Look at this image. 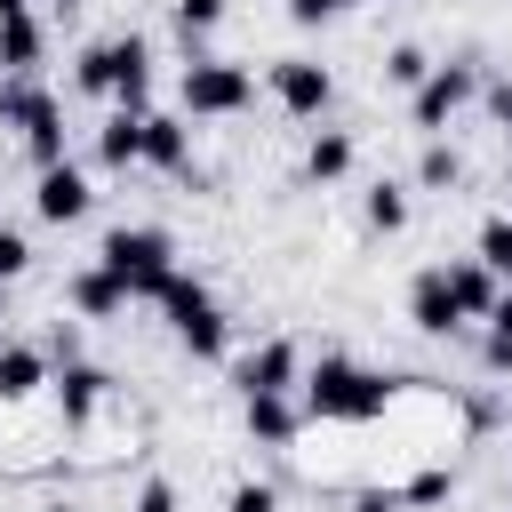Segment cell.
I'll use <instances>...</instances> for the list:
<instances>
[{
  "instance_id": "cell-15",
  "label": "cell",
  "mask_w": 512,
  "mask_h": 512,
  "mask_svg": "<svg viewBox=\"0 0 512 512\" xmlns=\"http://www.w3.org/2000/svg\"><path fill=\"white\" fill-rule=\"evenodd\" d=\"M64 296H72V312H80V320H120V312H128V280H120V272H104V264L72 272V288H64Z\"/></svg>"
},
{
  "instance_id": "cell-22",
  "label": "cell",
  "mask_w": 512,
  "mask_h": 512,
  "mask_svg": "<svg viewBox=\"0 0 512 512\" xmlns=\"http://www.w3.org/2000/svg\"><path fill=\"white\" fill-rule=\"evenodd\" d=\"M360 216H368V232H400V224H408V192H400V184H368Z\"/></svg>"
},
{
  "instance_id": "cell-9",
  "label": "cell",
  "mask_w": 512,
  "mask_h": 512,
  "mask_svg": "<svg viewBox=\"0 0 512 512\" xmlns=\"http://www.w3.org/2000/svg\"><path fill=\"white\" fill-rule=\"evenodd\" d=\"M104 368H88V360H64L56 376H48V392H56V416H64V432H88L96 424V408H104Z\"/></svg>"
},
{
  "instance_id": "cell-1",
  "label": "cell",
  "mask_w": 512,
  "mask_h": 512,
  "mask_svg": "<svg viewBox=\"0 0 512 512\" xmlns=\"http://www.w3.org/2000/svg\"><path fill=\"white\" fill-rule=\"evenodd\" d=\"M400 384H408V376H376V368H360V360H344V352H320V360L304 368L296 400H304V424H376Z\"/></svg>"
},
{
  "instance_id": "cell-8",
  "label": "cell",
  "mask_w": 512,
  "mask_h": 512,
  "mask_svg": "<svg viewBox=\"0 0 512 512\" xmlns=\"http://www.w3.org/2000/svg\"><path fill=\"white\" fill-rule=\"evenodd\" d=\"M232 384H240V400H248V392H296V384H304V352H296L288 336H264V344L232 368Z\"/></svg>"
},
{
  "instance_id": "cell-12",
  "label": "cell",
  "mask_w": 512,
  "mask_h": 512,
  "mask_svg": "<svg viewBox=\"0 0 512 512\" xmlns=\"http://www.w3.org/2000/svg\"><path fill=\"white\" fill-rule=\"evenodd\" d=\"M408 320H416L424 336H456V328H464V304H456V288H448L440 264L416 272V288H408Z\"/></svg>"
},
{
  "instance_id": "cell-20",
  "label": "cell",
  "mask_w": 512,
  "mask_h": 512,
  "mask_svg": "<svg viewBox=\"0 0 512 512\" xmlns=\"http://www.w3.org/2000/svg\"><path fill=\"white\" fill-rule=\"evenodd\" d=\"M352 160H360V144H352L344 128H320L312 152H304V176H312V184H336V176H352Z\"/></svg>"
},
{
  "instance_id": "cell-35",
  "label": "cell",
  "mask_w": 512,
  "mask_h": 512,
  "mask_svg": "<svg viewBox=\"0 0 512 512\" xmlns=\"http://www.w3.org/2000/svg\"><path fill=\"white\" fill-rule=\"evenodd\" d=\"M352 512H400V496H376L368 488V496H352Z\"/></svg>"
},
{
  "instance_id": "cell-34",
  "label": "cell",
  "mask_w": 512,
  "mask_h": 512,
  "mask_svg": "<svg viewBox=\"0 0 512 512\" xmlns=\"http://www.w3.org/2000/svg\"><path fill=\"white\" fill-rule=\"evenodd\" d=\"M480 96H488V120H496V128H504V136H512V80H488V88H480Z\"/></svg>"
},
{
  "instance_id": "cell-3",
  "label": "cell",
  "mask_w": 512,
  "mask_h": 512,
  "mask_svg": "<svg viewBox=\"0 0 512 512\" xmlns=\"http://www.w3.org/2000/svg\"><path fill=\"white\" fill-rule=\"evenodd\" d=\"M152 304L168 312V328H176V344H184L192 360H224V344H232V328H224V312H216V296H208L200 280H184V272H168V288H160Z\"/></svg>"
},
{
  "instance_id": "cell-27",
  "label": "cell",
  "mask_w": 512,
  "mask_h": 512,
  "mask_svg": "<svg viewBox=\"0 0 512 512\" xmlns=\"http://www.w3.org/2000/svg\"><path fill=\"white\" fill-rule=\"evenodd\" d=\"M424 72H432V56H424V48H392V56H384V80H392V88H416Z\"/></svg>"
},
{
  "instance_id": "cell-26",
  "label": "cell",
  "mask_w": 512,
  "mask_h": 512,
  "mask_svg": "<svg viewBox=\"0 0 512 512\" xmlns=\"http://www.w3.org/2000/svg\"><path fill=\"white\" fill-rule=\"evenodd\" d=\"M216 24H224V0H176V32H184V48L208 40Z\"/></svg>"
},
{
  "instance_id": "cell-37",
  "label": "cell",
  "mask_w": 512,
  "mask_h": 512,
  "mask_svg": "<svg viewBox=\"0 0 512 512\" xmlns=\"http://www.w3.org/2000/svg\"><path fill=\"white\" fill-rule=\"evenodd\" d=\"M8 288H16V280H0V320H8Z\"/></svg>"
},
{
  "instance_id": "cell-29",
  "label": "cell",
  "mask_w": 512,
  "mask_h": 512,
  "mask_svg": "<svg viewBox=\"0 0 512 512\" xmlns=\"http://www.w3.org/2000/svg\"><path fill=\"white\" fill-rule=\"evenodd\" d=\"M24 272H32V240L0 224V280H24Z\"/></svg>"
},
{
  "instance_id": "cell-10",
  "label": "cell",
  "mask_w": 512,
  "mask_h": 512,
  "mask_svg": "<svg viewBox=\"0 0 512 512\" xmlns=\"http://www.w3.org/2000/svg\"><path fill=\"white\" fill-rule=\"evenodd\" d=\"M240 424H248L256 448H288V440L304 432V400H296V392H248V400H240Z\"/></svg>"
},
{
  "instance_id": "cell-36",
  "label": "cell",
  "mask_w": 512,
  "mask_h": 512,
  "mask_svg": "<svg viewBox=\"0 0 512 512\" xmlns=\"http://www.w3.org/2000/svg\"><path fill=\"white\" fill-rule=\"evenodd\" d=\"M16 8H32V0H0V16H16Z\"/></svg>"
},
{
  "instance_id": "cell-14",
  "label": "cell",
  "mask_w": 512,
  "mask_h": 512,
  "mask_svg": "<svg viewBox=\"0 0 512 512\" xmlns=\"http://www.w3.org/2000/svg\"><path fill=\"white\" fill-rule=\"evenodd\" d=\"M112 96H120V112H144V96H152V48H144V32L112 40Z\"/></svg>"
},
{
  "instance_id": "cell-25",
  "label": "cell",
  "mask_w": 512,
  "mask_h": 512,
  "mask_svg": "<svg viewBox=\"0 0 512 512\" xmlns=\"http://www.w3.org/2000/svg\"><path fill=\"white\" fill-rule=\"evenodd\" d=\"M480 264H488L496 280H512V216H488V224H480Z\"/></svg>"
},
{
  "instance_id": "cell-5",
  "label": "cell",
  "mask_w": 512,
  "mask_h": 512,
  "mask_svg": "<svg viewBox=\"0 0 512 512\" xmlns=\"http://www.w3.org/2000/svg\"><path fill=\"white\" fill-rule=\"evenodd\" d=\"M0 120L24 128V152H32L40 168L64 160V104H56L48 88H32V80H0Z\"/></svg>"
},
{
  "instance_id": "cell-19",
  "label": "cell",
  "mask_w": 512,
  "mask_h": 512,
  "mask_svg": "<svg viewBox=\"0 0 512 512\" xmlns=\"http://www.w3.org/2000/svg\"><path fill=\"white\" fill-rule=\"evenodd\" d=\"M96 160L104 168H136L144 160V112H112L104 136H96Z\"/></svg>"
},
{
  "instance_id": "cell-17",
  "label": "cell",
  "mask_w": 512,
  "mask_h": 512,
  "mask_svg": "<svg viewBox=\"0 0 512 512\" xmlns=\"http://www.w3.org/2000/svg\"><path fill=\"white\" fill-rule=\"evenodd\" d=\"M144 160L168 168V176H184V168H192V120H176V112H144Z\"/></svg>"
},
{
  "instance_id": "cell-6",
  "label": "cell",
  "mask_w": 512,
  "mask_h": 512,
  "mask_svg": "<svg viewBox=\"0 0 512 512\" xmlns=\"http://www.w3.org/2000/svg\"><path fill=\"white\" fill-rule=\"evenodd\" d=\"M472 96H480V72H472V64H432V72L408 88V112H416L424 136H448V120H456Z\"/></svg>"
},
{
  "instance_id": "cell-33",
  "label": "cell",
  "mask_w": 512,
  "mask_h": 512,
  "mask_svg": "<svg viewBox=\"0 0 512 512\" xmlns=\"http://www.w3.org/2000/svg\"><path fill=\"white\" fill-rule=\"evenodd\" d=\"M136 512H176V480H144L136 488Z\"/></svg>"
},
{
  "instance_id": "cell-23",
  "label": "cell",
  "mask_w": 512,
  "mask_h": 512,
  "mask_svg": "<svg viewBox=\"0 0 512 512\" xmlns=\"http://www.w3.org/2000/svg\"><path fill=\"white\" fill-rule=\"evenodd\" d=\"M480 360H488L496 376H512V288H504L496 312H488V344H480Z\"/></svg>"
},
{
  "instance_id": "cell-18",
  "label": "cell",
  "mask_w": 512,
  "mask_h": 512,
  "mask_svg": "<svg viewBox=\"0 0 512 512\" xmlns=\"http://www.w3.org/2000/svg\"><path fill=\"white\" fill-rule=\"evenodd\" d=\"M448 272V288H456V304H464V320H488L496 312V296H504V280L480 264V256H456V264H440Z\"/></svg>"
},
{
  "instance_id": "cell-11",
  "label": "cell",
  "mask_w": 512,
  "mask_h": 512,
  "mask_svg": "<svg viewBox=\"0 0 512 512\" xmlns=\"http://www.w3.org/2000/svg\"><path fill=\"white\" fill-rule=\"evenodd\" d=\"M88 176L72 168V160H56V168H40V184H32V208H40V224H80L88 216Z\"/></svg>"
},
{
  "instance_id": "cell-4",
  "label": "cell",
  "mask_w": 512,
  "mask_h": 512,
  "mask_svg": "<svg viewBox=\"0 0 512 512\" xmlns=\"http://www.w3.org/2000/svg\"><path fill=\"white\" fill-rule=\"evenodd\" d=\"M248 104H256L248 64H224V56H192L184 64V120H232Z\"/></svg>"
},
{
  "instance_id": "cell-30",
  "label": "cell",
  "mask_w": 512,
  "mask_h": 512,
  "mask_svg": "<svg viewBox=\"0 0 512 512\" xmlns=\"http://www.w3.org/2000/svg\"><path fill=\"white\" fill-rule=\"evenodd\" d=\"M224 512H280V488H264V480H240V488L224 496Z\"/></svg>"
},
{
  "instance_id": "cell-7",
  "label": "cell",
  "mask_w": 512,
  "mask_h": 512,
  "mask_svg": "<svg viewBox=\"0 0 512 512\" xmlns=\"http://www.w3.org/2000/svg\"><path fill=\"white\" fill-rule=\"evenodd\" d=\"M272 96H280V112L320 120V112L336 104V80H328V64H312V56H280V64H272Z\"/></svg>"
},
{
  "instance_id": "cell-28",
  "label": "cell",
  "mask_w": 512,
  "mask_h": 512,
  "mask_svg": "<svg viewBox=\"0 0 512 512\" xmlns=\"http://www.w3.org/2000/svg\"><path fill=\"white\" fill-rule=\"evenodd\" d=\"M448 496H456V480H448V472H416V480L400 488V504H448Z\"/></svg>"
},
{
  "instance_id": "cell-21",
  "label": "cell",
  "mask_w": 512,
  "mask_h": 512,
  "mask_svg": "<svg viewBox=\"0 0 512 512\" xmlns=\"http://www.w3.org/2000/svg\"><path fill=\"white\" fill-rule=\"evenodd\" d=\"M416 184H424V192H456V184H464V152H456V144H440V136H424Z\"/></svg>"
},
{
  "instance_id": "cell-24",
  "label": "cell",
  "mask_w": 512,
  "mask_h": 512,
  "mask_svg": "<svg viewBox=\"0 0 512 512\" xmlns=\"http://www.w3.org/2000/svg\"><path fill=\"white\" fill-rule=\"evenodd\" d=\"M72 88H80V96H112V40L80 48V64H72Z\"/></svg>"
},
{
  "instance_id": "cell-31",
  "label": "cell",
  "mask_w": 512,
  "mask_h": 512,
  "mask_svg": "<svg viewBox=\"0 0 512 512\" xmlns=\"http://www.w3.org/2000/svg\"><path fill=\"white\" fill-rule=\"evenodd\" d=\"M352 0H288V24H336Z\"/></svg>"
},
{
  "instance_id": "cell-32",
  "label": "cell",
  "mask_w": 512,
  "mask_h": 512,
  "mask_svg": "<svg viewBox=\"0 0 512 512\" xmlns=\"http://www.w3.org/2000/svg\"><path fill=\"white\" fill-rule=\"evenodd\" d=\"M48 360H56V368H64V360H80V328H72V320H56V328H48Z\"/></svg>"
},
{
  "instance_id": "cell-16",
  "label": "cell",
  "mask_w": 512,
  "mask_h": 512,
  "mask_svg": "<svg viewBox=\"0 0 512 512\" xmlns=\"http://www.w3.org/2000/svg\"><path fill=\"white\" fill-rule=\"evenodd\" d=\"M40 48H48V32H40L32 8L0 16V72H8V80H32V72H40Z\"/></svg>"
},
{
  "instance_id": "cell-13",
  "label": "cell",
  "mask_w": 512,
  "mask_h": 512,
  "mask_svg": "<svg viewBox=\"0 0 512 512\" xmlns=\"http://www.w3.org/2000/svg\"><path fill=\"white\" fill-rule=\"evenodd\" d=\"M48 376H56L48 344H0V408H24Z\"/></svg>"
},
{
  "instance_id": "cell-2",
  "label": "cell",
  "mask_w": 512,
  "mask_h": 512,
  "mask_svg": "<svg viewBox=\"0 0 512 512\" xmlns=\"http://www.w3.org/2000/svg\"><path fill=\"white\" fill-rule=\"evenodd\" d=\"M96 264H104V272H120V280H128V296H160V288H168V272H176V240H168V232H152V224H120V232H104Z\"/></svg>"
}]
</instances>
